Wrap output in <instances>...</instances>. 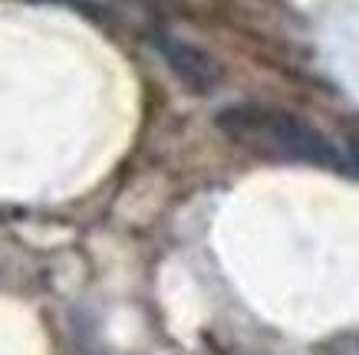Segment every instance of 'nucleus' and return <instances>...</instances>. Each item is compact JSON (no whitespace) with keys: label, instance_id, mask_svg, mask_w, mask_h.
Segmentation results:
<instances>
[{"label":"nucleus","instance_id":"obj_3","mask_svg":"<svg viewBox=\"0 0 359 355\" xmlns=\"http://www.w3.org/2000/svg\"><path fill=\"white\" fill-rule=\"evenodd\" d=\"M349 165H353V172L359 174V141H353V145H349Z\"/></svg>","mask_w":359,"mask_h":355},{"label":"nucleus","instance_id":"obj_1","mask_svg":"<svg viewBox=\"0 0 359 355\" xmlns=\"http://www.w3.org/2000/svg\"><path fill=\"white\" fill-rule=\"evenodd\" d=\"M218 129L234 145L264 155L271 162L343 168V155L333 141L297 112L264 102H238L218 112Z\"/></svg>","mask_w":359,"mask_h":355},{"label":"nucleus","instance_id":"obj_2","mask_svg":"<svg viewBox=\"0 0 359 355\" xmlns=\"http://www.w3.org/2000/svg\"><path fill=\"white\" fill-rule=\"evenodd\" d=\"M155 50L162 53V60L168 63V69L175 73V79L191 92H211L221 83V66L215 63V56H208L201 46L178 40L172 33H158L155 36Z\"/></svg>","mask_w":359,"mask_h":355}]
</instances>
